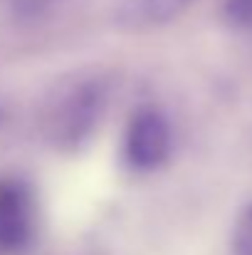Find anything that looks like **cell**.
Listing matches in <instances>:
<instances>
[{
	"label": "cell",
	"mask_w": 252,
	"mask_h": 255,
	"mask_svg": "<svg viewBox=\"0 0 252 255\" xmlns=\"http://www.w3.org/2000/svg\"><path fill=\"white\" fill-rule=\"evenodd\" d=\"M173 154V124L164 109L156 104H141L131 112L124 139H121V159L126 169L134 173H154Z\"/></svg>",
	"instance_id": "1"
},
{
	"label": "cell",
	"mask_w": 252,
	"mask_h": 255,
	"mask_svg": "<svg viewBox=\"0 0 252 255\" xmlns=\"http://www.w3.org/2000/svg\"><path fill=\"white\" fill-rule=\"evenodd\" d=\"M106 97L109 89L101 80H86L72 87L52 112L50 134L55 144L62 149H80L99 129L106 109Z\"/></svg>",
	"instance_id": "2"
},
{
	"label": "cell",
	"mask_w": 252,
	"mask_h": 255,
	"mask_svg": "<svg viewBox=\"0 0 252 255\" xmlns=\"http://www.w3.org/2000/svg\"><path fill=\"white\" fill-rule=\"evenodd\" d=\"M37 236V198L20 176L0 178V253H25Z\"/></svg>",
	"instance_id": "3"
},
{
	"label": "cell",
	"mask_w": 252,
	"mask_h": 255,
	"mask_svg": "<svg viewBox=\"0 0 252 255\" xmlns=\"http://www.w3.org/2000/svg\"><path fill=\"white\" fill-rule=\"evenodd\" d=\"M198 0H129L119 17L126 27L146 30V27H159L178 20L185 10H190Z\"/></svg>",
	"instance_id": "4"
},
{
	"label": "cell",
	"mask_w": 252,
	"mask_h": 255,
	"mask_svg": "<svg viewBox=\"0 0 252 255\" xmlns=\"http://www.w3.org/2000/svg\"><path fill=\"white\" fill-rule=\"evenodd\" d=\"M233 253L252 255V201L243 206L233 226Z\"/></svg>",
	"instance_id": "5"
},
{
	"label": "cell",
	"mask_w": 252,
	"mask_h": 255,
	"mask_svg": "<svg viewBox=\"0 0 252 255\" xmlns=\"http://www.w3.org/2000/svg\"><path fill=\"white\" fill-rule=\"evenodd\" d=\"M225 15L235 27L252 30V0H228L225 2Z\"/></svg>",
	"instance_id": "6"
}]
</instances>
